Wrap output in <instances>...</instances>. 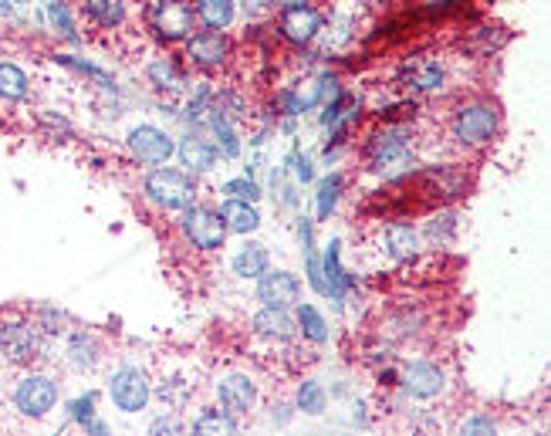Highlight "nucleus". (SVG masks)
Segmentation results:
<instances>
[{
    "mask_svg": "<svg viewBox=\"0 0 551 436\" xmlns=\"http://www.w3.org/2000/svg\"><path fill=\"white\" fill-rule=\"evenodd\" d=\"M501 129V109L491 99H467L450 112V136L460 146H487Z\"/></svg>",
    "mask_w": 551,
    "mask_h": 436,
    "instance_id": "obj_1",
    "label": "nucleus"
},
{
    "mask_svg": "<svg viewBox=\"0 0 551 436\" xmlns=\"http://www.w3.org/2000/svg\"><path fill=\"white\" fill-rule=\"evenodd\" d=\"M369 169L382 180H399L413 169V146L403 139V129H386L369 146Z\"/></svg>",
    "mask_w": 551,
    "mask_h": 436,
    "instance_id": "obj_2",
    "label": "nucleus"
},
{
    "mask_svg": "<svg viewBox=\"0 0 551 436\" xmlns=\"http://www.w3.org/2000/svg\"><path fill=\"white\" fill-rule=\"evenodd\" d=\"M142 190L159 210H186L197 200V183L180 169H153L142 183Z\"/></svg>",
    "mask_w": 551,
    "mask_h": 436,
    "instance_id": "obj_3",
    "label": "nucleus"
},
{
    "mask_svg": "<svg viewBox=\"0 0 551 436\" xmlns=\"http://www.w3.org/2000/svg\"><path fill=\"white\" fill-rule=\"evenodd\" d=\"M0 352L11 366H34L44 359V328L24 318L0 325Z\"/></svg>",
    "mask_w": 551,
    "mask_h": 436,
    "instance_id": "obj_4",
    "label": "nucleus"
},
{
    "mask_svg": "<svg viewBox=\"0 0 551 436\" xmlns=\"http://www.w3.org/2000/svg\"><path fill=\"white\" fill-rule=\"evenodd\" d=\"M58 403V382L51 376H41V372H28L21 382L14 386V406L17 413L31 416V420H41L48 416Z\"/></svg>",
    "mask_w": 551,
    "mask_h": 436,
    "instance_id": "obj_5",
    "label": "nucleus"
},
{
    "mask_svg": "<svg viewBox=\"0 0 551 436\" xmlns=\"http://www.w3.org/2000/svg\"><path fill=\"white\" fill-rule=\"evenodd\" d=\"M183 237L190 240L197 251H217V247H224V237H227V227H224V217H220L217 210L210 207H186L183 220Z\"/></svg>",
    "mask_w": 551,
    "mask_h": 436,
    "instance_id": "obj_6",
    "label": "nucleus"
},
{
    "mask_svg": "<svg viewBox=\"0 0 551 436\" xmlns=\"http://www.w3.org/2000/svg\"><path fill=\"white\" fill-rule=\"evenodd\" d=\"M193 24H197V14H193L190 0H159L153 7V28L166 44L190 38Z\"/></svg>",
    "mask_w": 551,
    "mask_h": 436,
    "instance_id": "obj_7",
    "label": "nucleus"
},
{
    "mask_svg": "<svg viewBox=\"0 0 551 436\" xmlns=\"http://www.w3.org/2000/svg\"><path fill=\"white\" fill-rule=\"evenodd\" d=\"M109 396H112V403L122 409V413H139V409H146V403H149V379H146V372H139L132 366L119 369L109 379Z\"/></svg>",
    "mask_w": 551,
    "mask_h": 436,
    "instance_id": "obj_8",
    "label": "nucleus"
},
{
    "mask_svg": "<svg viewBox=\"0 0 551 436\" xmlns=\"http://www.w3.org/2000/svg\"><path fill=\"white\" fill-rule=\"evenodd\" d=\"M129 149H132V156L139 159V163H149V166H159V163H166V159L173 156V139L166 136L163 129H156V126H139V129H132L129 132Z\"/></svg>",
    "mask_w": 551,
    "mask_h": 436,
    "instance_id": "obj_9",
    "label": "nucleus"
},
{
    "mask_svg": "<svg viewBox=\"0 0 551 436\" xmlns=\"http://www.w3.org/2000/svg\"><path fill=\"white\" fill-rule=\"evenodd\" d=\"M257 298H261L268 308L288 311L291 305H298L301 284L295 274H288V271H264L261 281H257Z\"/></svg>",
    "mask_w": 551,
    "mask_h": 436,
    "instance_id": "obj_10",
    "label": "nucleus"
},
{
    "mask_svg": "<svg viewBox=\"0 0 551 436\" xmlns=\"http://www.w3.org/2000/svg\"><path fill=\"white\" fill-rule=\"evenodd\" d=\"M217 396H220L224 413L230 416H244L257 406V386L247 376H241V372H230V376L220 379Z\"/></svg>",
    "mask_w": 551,
    "mask_h": 436,
    "instance_id": "obj_11",
    "label": "nucleus"
},
{
    "mask_svg": "<svg viewBox=\"0 0 551 436\" xmlns=\"http://www.w3.org/2000/svg\"><path fill=\"white\" fill-rule=\"evenodd\" d=\"M186 58L200 68H220L230 58V41L220 31H203L186 41Z\"/></svg>",
    "mask_w": 551,
    "mask_h": 436,
    "instance_id": "obj_12",
    "label": "nucleus"
},
{
    "mask_svg": "<svg viewBox=\"0 0 551 436\" xmlns=\"http://www.w3.org/2000/svg\"><path fill=\"white\" fill-rule=\"evenodd\" d=\"M278 31L291 44H308L322 31V14H318L315 7H288V11H281Z\"/></svg>",
    "mask_w": 551,
    "mask_h": 436,
    "instance_id": "obj_13",
    "label": "nucleus"
},
{
    "mask_svg": "<svg viewBox=\"0 0 551 436\" xmlns=\"http://www.w3.org/2000/svg\"><path fill=\"white\" fill-rule=\"evenodd\" d=\"M403 393L413 399H437L443 393V372L433 362H413L403 372Z\"/></svg>",
    "mask_w": 551,
    "mask_h": 436,
    "instance_id": "obj_14",
    "label": "nucleus"
},
{
    "mask_svg": "<svg viewBox=\"0 0 551 436\" xmlns=\"http://www.w3.org/2000/svg\"><path fill=\"white\" fill-rule=\"evenodd\" d=\"M403 82L416 92H440L443 88V65L437 58H416L403 65Z\"/></svg>",
    "mask_w": 551,
    "mask_h": 436,
    "instance_id": "obj_15",
    "label": "nucleus"
},
{
    "mask_svg": "<svg viewBox=\"0 0 551 436\" xmlns=\"http://www.w3.org/2000/svg\"><path fill=\"white\" fill-rule=\"evenodd\" d=\"M254 332L261 338H271V342H291V338H295V322H291L284 308L264 305L254 315Z\"/></svg>",
    "mask_w": 551,
    "mask_h": 436,
    "instance_id": "obj_16",
    "label": "nucleus"
},
{
    "mask_svg": "<svg viewBox=\"0 0 551 436\" xmlns=\"http://www.w3.org/2000/svg\"><path fill=\"white\" fill-rule=\"evenodd\" d=\"M82 11L92 24H99L105 31H115L126 24L129 17V7L126 0H82Z\"/></svg>",
    "mask_w": 551,
    "mask_h": 436,
    "instance_id": "obj_17",
    "label": "nucleus"
},
{
    "mask_svg": "<svg viewBox=\"0 0 551 436\" xmlns=\"http://www.w3.org/2000/svg\"><path fill=\"white\" fill-rule=\"evenodd\" d=\"M220 217H224V227L234 230V234H254V230L261 227L257 210L244 200H227L224 207H220Z\"/></svg>",
    "mask_w": 551,
    "mask_h": 436,
    "instance_id": "obj_18",
    "label": "nucleus"
},
{
    "mask_svg": "<svg viewBox=\"0 0 551 436\" xmlns=\"http://www.w3.org/2000/svg\"><path fill=\"white\" fill-rule=\"evenodd\" d=\"M180 159L190 173H207V169H213V163H217V149H213L207 139L190 136L180 146Z\"/></svg>",
    "mask_w": 551,
    "mask_h": 436,
    "instance_id": "obj_19",
    "label": "nucleus"
},
{
    "mask_svg": "<svg viewBox=\"0 0 551 436\" xmlns=\"http://www.w3.org/2000/svg\"><path fill=\"white\" fill-rule=\"evenodd\" d=\"M68 362L75 369H92L99 362V345H95V335L88 332H75L68 338Z\"/></svg>",
    "mask_w": 551,
    "mask_h": 436,
    "instance_id": "obj_20",
    "label": "nucleus"
},
{
    "mask_svg": "<svg viewBox=\"0 0 551 436\" xmlns=\"http://www.w3.org/2000/svg\"><path fill=\"white\" fill-rule=\"evenodd\" d=\"M264 271H268V247L264 244L241 247V254L234 257V274H241V278H261Z\"/></svg>",
    "mask_w": 551,
    "mask_h": 436,
    "instance_id": "obj_21",
    "label": "nucleus"
},
{
    "mask_svg": "<svg viewBox=\"0 0 551 436\" xmlns=\"http://www.w3.org/2000/svg\"><path fill=\"white\" fill-rule=\"evenodd\" d=\"M28 75L21 68L11 65V61H0V99L7 102H21L28 99Z\"/></svg>",
    "mask_w": 551,
    "mask_h": 436,
    "instance_id": "obj_22",
    "label": "nucleus"
},
{
    "mask_svg": "<svg viewBox=\"0 0 551 436\" xmlns=\"http://www.w3.org/2000/svg\"><path fill=\"white\" fill-rule=\"evenodd\" d=\"M386 254L396 257V261L413 257L416 254V230L410 224H389L386 227Z\"/></svg>",
    "mask_w": 551,
    "mask_h": 436,
    "instance_id": "obj_23",
    "label": "nucleus"
},
{
    "mask_svg": "<svg viewBox=\"0 0 551 436\" xmlns=\"http://www.w3.org/2000/svg\"><path fill=\"white\" fill-rule=\"evenodd\" d=\"M197 17L207 24L210 31H220L234 21V0H200Z\"/></svg>",
    "mask_w": 551,
    "mask_h": 436,
    "instance_id": "obj_24",
    "label": "nucleus"
},
{
    "mask_svg": "<svg viewBox=\"0 0 551 436\" xmlns=\"http://www.w3.org/2000/svg\"><path fill=\"white\" fill-rule=\"evenodd\" d=\"M325 274H328V281H325L328 295H332V298H342L352 278L342 271V264H339V244H328V251H325Z\"/></svg>",
    "mask_w": 551,
    "mask_h": 436,
    "instance_id": "obj_25",
    "label": "nucleus"
},
{
    "mask_svg": "<svg viewBox=\"0 0 551 436\" xmlns=\"http://www.w3.org/2000/svg\"><path fill=\"white\" fill-rule=\"evenodd\" d=\"M197 433H213V436H230L237 433V423L230 420V413H220V409H207L197 423H193Z\"/></svg>",
    "mask_w": 551,
    "mask_h": 436,
    "instance_id": "obj_26",
    "label": "nucleus"
},
{
    "mask_svg": "<svg viewBox=\"0 0 551 436\" xmlns=\"http://www.w3.org/2000/svg\"><path fill=\"white\" fill-rule=\"evenodd\" d=\"M298 325H301V335L308 338V342H315V345H322L328 332H325V322H322V315H318L311 305H301L298 308Z\"/></svg>",
    "mask_w": 551,
    "mask_h": 436,
    "instance_id": "obj_27",
    "label": "nucleus"
},
{
    "mask_svg": "<svg viewBox=\"0 0 551 436\" xmlns=\"http://www.w3.org/2000/svg\"><path fill=\"white\" fill-rule=\"evenodd\" d=\"M298 409L308 416H318L325 409V389L318 382H301L298 389Z\"/></svg>",
    "mask_w": 551,
    "mask_h": 436,
    "instance_id": "obj_28",
    "label": "nucleus"
},
{
    "mask_svg": "<svg viewBox=\"0 0 551 436\" xmlns=\"http://www.w3.org/2000/svg\"><path fill=\"white\" fill-rule=\"evenodd\" d=\"M149 78H153L156 88H183V75L176 71V65H173L170 58L156 61V65H149Z\"/></svg>",
    "mask_w": 551,
    "mask_h": 436,
    "instance_id": "obj_29",
    "label": "nucleus"
},
{
    "mask_svg": "<svg viewBox=\"0 0 551 436\" xmlns=\"http://www.w3.org/2000/svg\"><path fill=\"white\" fill-rule=\"evenodd\" d=\"M339 190H342V176L335 173V176H328V180L318 186V217H328L335 207V200H339Z\"/></svg>",
    "mask_w": 551,
    "mask_h": 436,
    "instance_id": "obj_30",
    "label": "nucleus"
},
{
    "mask_svg": "<svg viewBox=\"0 0 551 436\" xmlns=\"http://www.w3.org/2000/svg\"><path fill=\"white\" fill-rule=\"evenodd\" d=\"M220 193H224L227 200H244V203H254L257 197H261L251 180H230V183H224V190Z\"/></svg>",
    "mask_w": 551,
    "mask_h": 436,
    "instance_id": "obj_31",
    "label": "nucleus"
},
{
    "mask_svg": "<svg viewBox=\"0 0 551 436\" xmlns=\"http://www.w3.org/2000/svg\"><path fill=\"white\" fill-rule=\"evenodd\" d=\"M48 14H51V21H55V28L65 34L68 41H78V34H75V24H71V17H68V7L61 4V0H55V4H48Z\"/></svg>",
    "mask_w": 551,
    "mask_h": 436,
    "instance_id": "obj_32",
    "label": "nucleus"
},
{
    "mask_svg": "<svg viewBox=\"0 0 551 436\" xmlns=\"http://www.w3.org/2000/svg\"><path fill=\"white\" fill-rule=\"evenodd\" d=\"M217 139H220V149H224V156L234 159L237 153H241V142H237V136L230 132L227 122H220V119H217Z\"/></svg>",
    "mask_w": 551,
    "mask_h": 436,
    "instance_id": "obj_33",
    "label": "nucleus"
},
{
    "mask_svg": "<svg viewBox=\"0 0 551 436\" xmlns=\"http://www.w3.org/2000/svg\"><path fill=\"white\" fill-rule=\"evenodd\" d=\"M460 433H494V423L477 416V420H470V423H460Z\"/></svg>",
    "mask_w": 551,
    "mask_h": 436,
    "instance_id": "obj_34",
    "label": "nucleus"
},
{
    "mask_svg": "<svg viewBox=\"0 0 551 436\" xmlns=\"http://www.w3.org/2000/svg\"><path fill=\"white\" fill-rule=\"evenodd\" d=\"M271 11V0H244V14L247 17H264Z\"/></svg>",
    "mask_w": 551,
    "mask_h": 436,
    "instance_id": "obj_35",
    "label": "nucleus"
},
{
    "mask_svg": "<svg viewBox=\"0 0 551 436\" xmlns=\"http://www.w3.org/2000/svg\"><path fill=\"white\" fill-rule=\"evenodd\" d=\"M271 4H278L281 11H288V7H308L311 0H271Z\"/></svg>",
    "mask_w": 551,
    "mask_h": 436,
    "instance_id": "obj_36",
    "label": "nucleus"
},
{
    "mask_svg": "<svg viewBox=\"0 0 551 436\" xmlns=\"http://www.w3.org/2000/svg\"><path fill=\"white\" fill-rule=\"evenodd\" d=\"M163 430H180L173 420H159V423H153V433H163Z\"/></svg>",
    "mask_w": 551,
    "mask_h": 436,
    "instance_id": "obj_37",
    "label": "nucleus"
},
{
    "mask_svg": "<svg viewBox=\"0 0 551 436\" xmlns=\"http://www.w3.org/2000/svg\"><path fill=\"white\" fill-rule=\"evenodd\" d=\"M17 4H28V0H17Z\"/></svg>",
    "mask_w": 551,
    "mask_h": 436,
    "instance_id": "obj_38",
    "label": "nucleus"
}]
</instances>
